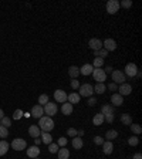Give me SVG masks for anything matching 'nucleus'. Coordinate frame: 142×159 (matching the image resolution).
Wrapping results in <instances>:
<instances>
[{
  "mask_svg": "<svg viewBox=\"0 0 142 159\" xmlns=\"http://www.w3.org/2000/svg\"><path fill=\"white\" fill-rule=\"evenodd\" d=\"M38 128L43 132H50L54 129V121L51 119V117L43 115L40 119H38Z\"/></svg>",
  "mask_w": 142,
  "mask_h": 159,
  "instance_id": "obj_1",
  "label": "nucleus"
},
{
  "mask_svg": "<svg viewBox=\"0 0 142 159\" xmlns=\"http://www.w3.org/2000/svg\"><path fill=\"white\" fill-rule=\"evenodd\" d=\"M124 74H125V77H129V78L136 77V74H138V67H136V64H134V63H128V64L125 65Z\"/></svg>",
  "mask_w": 142,
  "mask_h": 159,
  "instance_id": "obj_2",
  "label": "nucleus"
},
{
  "mask_svg": "<svg viewBox=\"0 0 142 159\" xmlns=\"http://www.w3.org/2000/svg\"><path fill=\"white\" fill-rule=\"evenodd\" d=\"M80 97H91L92 94H94V88H92L91 84H82L80 85Z\"/></svg>",
  "mask_w": 142,
  "mask_h": 159,
  "instance_id": "obj_3",
  "label": "nucleus"
},
{
  "mask_svg": "<svg viewBox=\"0 0 142 159\" xmlns=\"http://www.w3.org/2000/svg\"><path fill=\"white\" fill-rule=\"evenodd\" d=\"M112 80H114V82L115 84H124L125 82V80H126V77H125V74L122 71H119V70H112Z\"/></svg>",
  "mask_w": 142,
  "mask_h": 159,
  "instance_id": "obj_4",
  "label": "nucleus"
},
{
  "mask_svg": "<svg viewBox=\"0 0 142 159\" xmlns=\"http://www.w3.org/2000/svg\"><path fill=\"white\" fill-rule=\"evenodd\" d=\"M10 146L14 149V151H23V149L27 148V142H26L24 139H21V138H16V139L11 141Z\"/></svg>",
  "mask_w": 142,
  "mask_h": 159,
  "instance_id": "obj_5",
  "label": "nucleus"
},
{
  "mask_svg": "<svg viewBox=\"0 0 142 159\" xmlns=\"http://www.w3.org/2000/svg\"><path fill=\"white\" fill-rule=\"evenodd\" d=\"M44 114L47 117H53V115H55L57 114V105L54 104V102H47V104L44 105Z\"/></svg>",
  "mask_w": 142,
  "mask_h": 159,
  "instance_id": "obj_6",
  "label": "nucleus"
},
{
  "mask_svg": "<svg viewBox=\"0 0 142 159\" xmlns=\"http://www.w3.org/2000/svg\"><path fill=\"white\" fill-rule=\"evenodd\" d=\"M92 77L97 82H104L107 80V74L104 73L102 68H94V71H92Z\"/></svg>",
  "mask_w": 142,
  "mask_h": 159,
  "instance_id": "obj_7",
  "label": "nucleus"
},
{
  "mask_svg": "<svg viewBox=\"0 0 142 159\" xmlns=\"http://www.w3.org/2000/svg\"><path fill=\"white\" fill-rule=\"evenodd\" d=\"M119 10V2L118 0H108L107 2V11L109 14H115Z\"/></svg>",
  "mask_w": 142,
  "mask_h": 159,
  "instance_id": "obj_8",
  "label": "nucleus"
},
{
  "mask_svg": "<svg viewBox=\"0 0 142 159\" xmlns=\"http://www.w3.org/2000/svg\"><path fill=\"white\" fill-rule=\"evenodd\" d=\"M102 48L107 51H114L117 50V41L112 38H107L105 41H102Z\"/></svg>",
  "mask_w": 142,
  "mask_h": 159,
  "instance_id": "obj_9",
  "label": "nucleus"
},
{
  "mask_svg": "<svg viewBox=\"0 0 142 159\" xmlns=\"http://www.w3.org/2000/svg\"><path fill=\"white\" fill-rule=\"evenodd\" d=\"M132 92V87L131 84H126V82H124V84H121L118 87V94L121 95V97H125V95H129Z\"/></svg>",
  "mask_w": 142,
  "mask_h": 159,
  "instance_id": "obj_10",
  "label": "nucleus"
},
{
  "mask_svg": "<svg viewBox=\"0 0 142 159\" xmlns=\"http://www.w3.org/2000/svg\"><path fill=\"white\" fill-rule=\"evenodd\" d=\"M88 47L94 51H98L102 48V41L100 38H91V40L88 41Z\"/></svg>",
  "mask_w": 142,
  "mask_h": 159,
  "instance_id": "obj_11",
  "label": "nucleus"
},
{
  "mask_svg": "<svg viewBox=\"0 0 142 159\" xmlns=\"http://www.w3.org/2000/svg\"><path fill=\"white\" fill-rule=\"evenodd\" d=\"M43 114H44V109L41 105H34L33 108H31V117H33V118L40 119L41 117H43Z\"/></svg>",
  "mask_w": 142,
  "mask_h": 159,
  "instance_id": "obj_12",
  "label": "nucleus"
},
{
  "mask_svg": "<svg viewBox=\"0 0 142 159\" xmlns=\"http://www.w3.org/2000/svg\"><path fill=\"white\" fill-rule=\"evenodd\" d=\"M54 99L57 102H63V104H64V102L67 101V94H65V91H63V90L54 91Z\"/></svg>",
  "mask_w": 142,
  "mask_h": 159,
  "instance_id": "obj_13",
  "label": "nucleus"
},
{
  "mask_svg": "<svg viewBox=\"0 0 142 159\" xmlns=\"http://www.w3.org/2000/svg\"><path fill=\"white\" fill-rule=\"evenodd\" d=\"M111 104L114 105V107H121V105L124 104V97H121L118 92H117V94H112V97H111Z\"/></svg>",
  "mask_w": 142,
  "mask_h": 159,
  "instance_id": "obj_14",
  "label": "nucleus"
},
{
  "mask_svg": "<svg viewBox=\"0 0 142 159\" xmlns=\"http://www.w3.org/2000/svg\"><path fill=\"white\" fill-rule=\"evenodd\" d=\"M27 149V156L29 158H37L38 155H40V148H38L37 145H34V146H30V148H26Z\"/></svg>",
  "mask_w": 142,
  "mask_h": 159,
  "instance_id": "obj_15",
  "label": "nucleus"
},
{
  "mask_svg": "<svg viewBox=\"0 0 142 159\" xmlns=\"http://www.w3.org/2000/svg\"><path fill=\"white\" fill-rule=\"evenodd\" d=\"M101 146H102V151H104L105 155H111V153L114 152V145H112L111 141H105Z\"/></svg>",
  "mask_w": 142,
  "mask_h": 159,
  "instance_id": "obj_16",
  "label": "nucleus"
},
{
  "mask_svg": "<svg viewBox=\"0 0 142 159\" xmlns=\"http://www.w3.org/2000/svg\"><path fill=\"white\" fill-rule=\"evenodd\" d=\"M80 94L78 92H71V94H68L67 95V99H68V102H70L71 105H74V104H78L80 102Z\"/></svg>",
  "mask_w": 142,
  "mask_h": 159,
  "instance_id": "obj_17",
  "label": "nucleus"
},
{
  "mask_svg": "<svg viewBox=\"0 0 142 159\" xmlns=\"http://www.w3.org/2000/svg\"><path fill=\"white\" fill-rule=\"evenodd\" d=\"M92 71H94V67L91 64H84L80 68V74H82V75H90V74H92Z\"/></svg>",
  "mask_w": 142,
  "mask_h": 159,
  "instance_id": "obj_18",
  "label": "nucleus"
},
{
  "mask_svg": "<svg viewBox=\"0 0 142 159\" xmlns=\"http://www.w3.org/2000/svg\"><path fill=\"white\" fill-rule=\"evenodd\" d=\"M101 114L102 115H111V114H114V107L109 104H105L101 107Z\"/></svg>",
  "mask_w": 142,
  "mask_h": 159,
  "instance_id": "obj_19",
  "label": "nucleus"
},
{
  "mask_svg": "<svg viewBox=\"0 0 142 159\" xmlns=\"http://www.w3.org/2000/svg\"><path fill=\"white\" fill-rule=\"evenodd\" d=\"M29 134H30V136H33V138H38L41 131H40V128H38V125H31L30 128H29Z\"/></svg>",
  "mask_w": 142,
  "mask_h": 159,
  "instance_id": "obj_20",
  "label": "nucleus"
},
{
  "mask_svg": "<svg viewBox=\"0 0 142 159\" xmlns=\"http://www.w3.org/2000/svg\"><path fill=\"white\" fill-rule=\"evenodd\" d=\"M40 136H41V142L46 144V145H50L53 142V136L50 135V132H43V134H40Z\"/></svg>",
  "mask_w": 142,
  "mask_h": 159,
  "instance_id": "obj_21",
  "label": "nucleus"
},
{
  "mask_svg": "<svg viewBox=\"0 0 142 159\" xmlns=\"http://www.w3.org/2000/svg\"><path fill=\"white\" fill-rule=\"evenodd\" d=\"M104 121H105V118H104V115H102L101 112H98V114H95L94 118H92V124H94L95 126H100Z\"/></svg>",
  "mask_w": 142,
  "mask_h": 159,
  "instance_id": "obj_22",
  "label": "nucleus"
},
{
  "mask_svg": "<svg viewBox=\"0 0 142 159\" xmlns=\"http://www.w3.org/2000/svg\"><path fill=\"white\" fill-rule=\"evenodd\" d=\"M61 112L64 114V115H71L73 114V105L70 102H64L63 107H61Z\"/></svg>",
  "mask_w": 142,
  "mask_h": 159,
  "instance_id": "obj_23",
  "label": "nucleus"
},
{
  "mask_svg": "<svg viewBox=\"0 0 142 159\" xmlns=\"http://www.w3.org/2000/svg\"><path fill=\"white\" fill-rule=\"evenodd\" d=\"M117 136H118V132L115 131V129H109V131L105 132V141H111L112 142Z\"/></svg>",
  "mask_w": 142,
  "mask_h": 159,
  "instance_id": "obj_24",
  "label": "nucleus"
},
{
  "mask_svg": "<svg viewBox=\"0 0 142 159\" xmlns=\"http://www.w3.org/2000/svg\"><path fill=\"white\" fill-rule=\"evenodd\" d=\"M57 153H58V159H68V158H70V151H68L65 146H64V148L58 149Z\"/></svg>",
  "mask_w": 142,
  "mask_h": 159,
  "instance_id": "obj_25",
  "label": "nucleus"
},
{
  "mask_svg": "<svg viewBox=\"0 0 142 159\" xmlns=\"http://www.w3.org/2000/svg\"><path fill=\"white\" fill-rule=\"evenodd\" d=\"M68 75H70L71 78H77L78 75H80V68H78L77 65H71V67L68 68Z\"/></svg>",
  "mask_w": 142,
  "mask_h": 159,
  "instance_id": "obj_26",
  "label": "nucleus"
},
{
  "mask_svg": "<svg viewBox=\"0 0 142 159\" xmlns=\"http://www.w3.org/2000/svg\"><path fill=\"white\" fill-rule=\"evenodd\" d=\"M82 145H84V142H82V139L80 138V136H74V138H73V146H74L75 149H81Z\"/></svg>",
  "mask_w": 142,
  "mask_h": 159,
  "instance_id": "obj_27",
  "label": "nucleus"
},
{
  "mask_svg": "<svg viewBox=\"0 0 142 159\" xmlns=\"http://www.w3.org/2000/svg\"><path fill=\"white\" fill-rule=\"evenodd\" d=\"M7 151H9V144L6 141H0V156L6 155Z\"/></svg>",
  "mask_w": 142,
  "mask_h": 159,
  "instance_id": "obj_28",
  "label": "nucleus"
},
{
  "mask_svg": "<svg viewBox=\"0 0 142 159\" xmlns=\"http://www.w3.org/2000/svg\"><path fill=\"white\" fill-rule=\"evenodd\" d=\"M92 88H94V92H97V94H104L105 90H107V87L104 85V82H98V84L95 85V87H92Z\"/></svg>",
  "mask_w": 142,
  "mask_h": 159,
  "instance_id": "obj_29",
  "label": "nucleus"
},
{
  "mask_svg": "<svg viewBox=\"0 0 142 159\" xmlns=\"http://www.w3.org/2000/svg\"><path fill=\"white\" fill-rule=\"evenodd\" d=\"M121 122L124 124V125H131L132 124V118L129 114H122L121 115Z\"/></svg>",
  "mask_w": 142,
  "mask_h": 159,
  "instance_id": "obj_30",
  "label": "nucleus"
},
{
  "mask_svg": "<svg viewBox=\"0 0 142 159\" xmlns=\"http://www.w3.org/2000/svg\"><path fill=\"white\" fill-rule=\"evenodd\" d=\"M92 67L94 68H101L102 65H104V58H101V57H95L94 58V63H92Z\"/></svg>",
  "mask_w": 142,
  "mask_h": 159,
  "instance_id": "obj_31",
  "label": "nucleus"
},
{
  "mask_svg": "<svg viewBox=\"0 0 142 159\" xmlns=\"http://www.w3.org/2000/svg\"><path fill=\"white\" fill-rule=\"evenodd\" d=\"M129 128H131V131L135 134V135H139L142 132V128H141V125H138V124H131L129 125Z\"/></svg>",
  "mask_w": 142,
  "mask_h": 159,
  "instance_id": "obj_32",
  "label": "nucleus"
},
{
  "mask_svg": "<svg viewBox=\"0 0 142 159\" xmlns=\"http://www.w3.org/2000/svg\"><path fill=\"white\" fill-rule=\"evenodd\" d=\"M0 125H2V126H6V128H9V126L11 125V119L9 118V117H3V118L0 119Z\"/></svg>",
  "mask_w": 142,
  "mask_h": 159,
  "instance_id": "obj_33",
  "label": "nucleus"
},
{
  "mask_svg": "<svg viewBox=\"0 0 142 159\" xmlns=\"http://www.w3.org/2000/svg\"><path fill=\"white\" fill-rule=\"evenodd\" d=\"M47 102H48V95L43 94V95H40V97H38V105H41V107H43V105H46Z\"/></svg>",
  "mask_w": 142,
  "mask_h": 159,
  "instance_id": "obj_34",
  "label": "nucleus"
},
{
  "mask_svg": "<svg viewBox=\"0 0 142 159\" xmlns=\"http://www.w3.org/2000/svg\"><path fill=\"white\" fill-rule=\"evenodd\" d=\"M107 54H108V51L104 50V48H101V50H98V51H94V55H95V57L104 58V57H107Z\"/></svg>",
  "mask_w": 142,
  "mask_h": 159,
  "instance_id": "obj_35",
  "label": "nucleus"
},
{
  "mask_svg": "<svg viewBox=\"0 0 142 159\" xmlns=\"http://www.w3.org/2000/svg\"><path fill=\"white\" fill-rule=\"evenodd\" d=\"M58 149H60V146H58L57 144H53V142H51L50 145H48V152H51V153H57Z\"/></svg>",
  "mask_w": 142,
  "mask_h": 159,
  "instance_id": "obj_36",
  "label": "nucleus"
},
{
  "mask_svg": "<svg viewBox=\"0 0 142 159\" xmlns=\"http://www.w3.org/2000/svg\"><path fill=\"white\" fill-rule=\"evenodd\" d=\"M128 144L131 146H136L139 144V139H138V136H131V138L128 139Z\"/></svg>",
  "mask_w": 142,
  "mask_h": 159,
  "instance_id": "obj_37",
  "label": "nucleus"
},
{
  "mask_svg": "<svg viewBox=\"0 0 142 159\" xmlns=\"http://www.w3.org/2000/svg\"><path fill=\"white\" fill-rule=\"evenodd\" d=\"M132 6V2L131 0H122L119 2V7H124V9H128V7Z\"/></svg>",
  "mask_w": 142,
  "mask_h": 159,
  "instance_id": "obj_38",
  "label": "nucleus"
},
{
  "mask_svg": "<svg viewBox=\"0 0 142 159\" xmlns=\"http://www.w3.org/2000/svg\"><path fill=\"white\" fill-rule=\"evenodd\" d=\"M57 145L60 146V148H64V146L67 145V138H65V136H60V138H58Z\"/></svg>",
  "mask_w": 142,
  "mask_h": 159,
  "instance_id": "obj_39",
  "label": "nucleus"
},
{
  "mask_svg": "<svg viewBox=\"0 0 142 159\" xmlns=\"http://www.w3.org/2000/svg\"><path fill=\"white\" fill-rule=\"evenodd\" d=\"M7 135H9V129H7L6 126L0 125V138H6Z\"/></svg>",
  "mask_w": 142,
  "mask_h": 159,
  "instance_id": "obj_40",
  "label": "nucleus"
},
{
  "mask_svg": "<svg viewBox=\"0 0 142 159\" xmlns=\"http://www.w3.org/2000/svg\"><path fill=\"white\" fill-rule=\"evenodd\" d=\"M24 112L21 111V109H16V111L13 112V119H20L21 117H23Z\"/></svg>",
  "mask_w": 142,
  "mask_h": 159,
  "instance_id": "obj_41",
  "label": "nucleus"
},
{
  "mask_svg": "<svg viewBox=\"0 0 142 159\" xmlns=\"http://www.w3.org/2000/svg\"><path fill=\"white\" fill-rule=\"evenodd\" d=\"M104 142H105V139L102 138V136H98V135L94 136V144L95 145H102Z\"/></svg>",
  "mask_w": 142,
  "mask_h": 159,
  "instance_id": "obj_42",
  "label": "nucleus"
},
{
  "mask_svg": "<svg viewBox=\"0 0 142 159\" xmlns=\"http://www.w3.org/2000/svg\"><path fill=\"white\" fill-rule=\"evenodd\" d=\"M71 88H73V90H77V88H80V82H78L77 78H73V80H71Z\"/></svg>",
  "mask_w": 142,
  "mask_h": 159,
  "instance_id": "obj_43",
  "label": "nucleus"
},
{
  "mask_svg": "<svg viewBox=\"0 0 142 159\" xmlns=\"http://www.w3.org/2000/svg\"><path fill=\"white\" fill-rule=\"evenodd\" d=\"M67 135L68 136H73V138H74V136H77V129H75V128H68Z\"/></svg>",
  "mask_w": 142,
  "mask_h": 159,
  "instance_id": "obj_44",
  "label": "nucleus"
},
{
  "mask_svg": "<svg viewBox=\"0 0 142 159\" xmlns=\"http://www.w3.org/2000/svg\"><path fill=\"white\" fill-rule=\"evenodd\" d=\"M104 118H105V121L108 122V124H111V122H114V118H115V117H114V114H111V115H105Z\"/></svg>",
  "mask_w": 142,
  "mask_h": 159,
  "instance_id": "obj_45",
  "label": "nucleus"
},
{
  "mask_svg": "<svg viewBox=\"0 0 142 159\" xmlns=\"http://www.w3.org/2000/svg\"><path fill=\"white\" fill-rule=\"evenodd\" d=\"M95 104H97V99L92 98V97H90V99H88V105H90V107H94Z\"/></svg>",
  "mask_w": 142,
  "mask_h": 159,
  "instance_id": "obj_46",
  "label": "nucleus"
},
{
  "mask_svg": "<svg viewBox=\"0 0 142 159\" xmlns=\"http://www.w3.org/2000/svg\"><path fill=\"white\" fill-rule=\"evenodd\" d=\"M108 88L111 90V91H117V90H118V87H117V84H115V82H111V84L108 85Z\"/></svg>",
  "mask_w": 142,
  "mask_h": 159,
  "instance_id": "obj_47",
  "label": "nucleus"
},
{
  "mask_svg": "<svg viewBox=\"0 0 142 159\" xmlns=\"http://www.w3.org/2000/svg\"><path fill=\"white\" fill-rule=\"evenodd\" d=\"M104 73H105V74H108V73L111 74V73H112V67H111V65H107V68L104 70Z\"/></svg>",
  "mask_w": 142,
  "mask_h": 159,
  "instance_id": "obj_48",
  "label": "nucleus"
},
{
  "mask_svg": "<svg viewBox=\"0 0 142 159\" xmlns=\"http://www.w3.org/2000/svg\"><path fill=\"white\" fill-rule=\"evenodd\" d=\"M134 159H142V155H141V153H135V155H134Z\"/></svg>",
  "mask_w": 142,
  "mask_h": 159,
  "instance_id": "obj_49",
  "label": "nucleus"
},
{
  "mask_svg": "<svg viewBox=\"0 0 142 159\" xmlns=\"http://www.w3.org/2000/svg\"><path fill=\"white\" fill-rule=\"evenodd\" d=\"M3 117H4V112H3V109H2V108H0V119H2V118H3Z\"/></svg>",
  "mask_w": 142,
  "mask_h": 159,
  "instance_id": "obj_50",
  "label": "nucleus"
}]
</instances>
